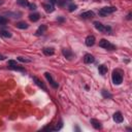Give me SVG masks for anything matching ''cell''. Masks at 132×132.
<instances>
[{
  "label": "cell",
  "mask_w": 132,
  "mask_h": 132,
  "mask_svg": "<svg viewBox=\"0 0 132 132\" xmlns=\"http://www.w3.org/2000/svg\"><path fill=\"white\" fill-rule=\"evenodd\" d=\"M112 81L115 85H121L122 82H123V75L120 71L118 70H115L112 74Z\"/></svg>",
  "instance_id": "cell-1"
},
{
  "label": "cell",
  "mask_w": 132,
  "mask_h": 132,
  "mask_svg": "<svg viewBox=\"0 0 132 132\" xmlns=\"http://www.w3.org/2000/svg\"><path fill=\"white\" fill-rule=\"evenodd\" d=\"M99 46L102 47V49H105V50H109V51H114V50H116V46H115L113 43H111L109 40L104 39V38L100 39V41H99Z\"/></svg>",
  "instance_id": "cell-2"
},
{
  "label": "cell",
  "mask_w": 132,
  "mask_h": 132,
  "mask_svg": "<svg viewBox=\"0 0 132 132\" xmlns=\"http://www.w3.org/2000/svg\"><path fill=\"white\" fill-rule=\"evenodd\" d=\"M94 27L100 31V32H111L112 31V28L110 27V26H104L102 23L98 22V21H95L94 22Z\"/></svg>",
  "instance_id": "cell-3"
},
{
  "label": "cell",
  "mask_w": 132,
  "mask_h": 132,
  "mask_svg": "<svg viewBox=\"0 0 132 132\" xmlns=\"http://www.w3.org/2000/svg\"><path fill=\"white\" fill-rule=\"evenodd\" d=\"M116 10H117V7H115V6H105V7H103V8H101V9L99 10V16H101V17H106L107 15L113 14V13H115Z\"/></svg>",
  "instance_id": "cell-4"
},
{
  "label": "cell",
  "mask_w": 132,
  "mask_h": 132,
  "mask_svg": "<svg viewBox=\"0 0 132 132\" xmlns=\"http://www.w3.org/2000/svg\"><path fill=\"white\" fill-rule=\"evenodd\" d=\"M44 76H45V78L47 80V82L50 83V85L54 88V89H58L59 88V84L53 78V76H52V74L50 73V72H45L44 73Z\"/></svg>",
  "instance_id": "cell-5"
},
{
  "label": "cell",
  "mask_w": 132,
  "mask_h": 132,
  "mask_svg": "<svg viewBox=\"0 0 132 132\" xmlns=\"http://www.w3.org/2000/svg\"><path fill=\"white\" fill-rule=\"evenodd\" d=\"M32 78H33V82H34V83H35V84H36V85H37L39 88H41L43 91H46V90H47V88H46V86L44 85V83H43L42 81H40L38 77H36V76H33Z\"/></svg>",
  "instance_id": "cell-6"
},
{
  "label": "cell",
  "mask_w": 132,
  "mask_h": 132,
  "mask_svg": "<svg viewBox=\"0 0 132 132\" xmlns=\"http://www.w3.org/2000/svg\"><path fill=\"white\" fill-rule=\"evenodd\" d=\"M62 54H63V56H64L67 60H71V59L74 57L73 53H72L70 50H68V49H63V50H62Z\"/></svg>",
  "instance_id": "cell-7"
},
{
  "label": "cell",
  "mask_w": 132,
  "mask_h": 132,
  "mask_svg": "<svg viewBox=\"0 0 132 132\" xmlns=\"http://www.w3.org/2000/svg\"><path fill=\"white\" fill-rule=\"evenodd\" d=\"M95 41H96L95 36H93V35H89V36H87V37H86L85 43H86V45H87V46H93V45L95 44Z\"/></svg>",
  "instance_id": "cell-8"
},
{
  "label": "cell",
  "mask_w": 132,
  "mask_h": 132,
  "mask_svg": "<svg viewBox=\"0 0 132 132\" xmlns=\"http://www.w3.org/2000/svg\"><path fill=\"white\" fill-rule=\"evenodd\" d=\"M113 118H114V121H115L116 123H122V122L124 121V117H123V115H122V113H121V112H117V113H115Z\"/></svg>",
  "instance_id": "cell-9"
},
{
  "label": "cell",
  "mask_w": 132,
  "mask_h": 132,
  "mask_svg": "<svg viewBox=\"0 0 132 132\" xmlns=\"http://www.w3.org/2000/svg\"><path fill=\"white\" fill-rule=\"evenodd\" d=\"M94 16H95V14H94L93 11H91V10H88V11H85V13H82V14H81V18H82V19H85V20H87V19H92Z\"/></svg>",
  "instance_id": "cell-10"
},
{
  "label": "cell",
  "mask_w": 132,
  "mask_h": 132,
  "mask_svg": "<svg viewBox=\"0 0 132 132\" xmlns=\"http://www.w3.org/2000/svg\"><path fill=\"white\" fill-rule=\"evenodd\" d=\"M94 61H95V58H94L93 55H91V54H86V55H85V57H84V62H85L86 64H91V63H93Z\"/></svg>",
  "instance_id": "cell-11"
},
{
  "label": "cell",
  "mask_w": 132,
  "mask_h": 132,
  "mask_svg": "<svg viewBox=\"0 0 132 132\" xmlns=\"http://www.w3.org/2000/svg\"><path fill=\"white\" fill-rule=\"evenodd\" d=\"M46 29H47V27H46V25H41V26H39L38 27V29L36 30V35L37 36H40V35H42L45 31H46Z\"/></svg>",
  "instance_id": "cell-12"
},
{
  "label": "cell",
  "mask_w": 132,
  "mask_h": 132,
  "mask_svg": "<svg viewBox=\"0 0 132 132\" xmlns=\"http://www.w3.org/2000/svg\"><path fill=\"white\" fill-rule=\"evenodd\" d=\"M91 124H92V126L95 128V129H97V130H99V129H101L102 128V125H101V123L98 121V120H96V119H91Z\"/></svg>",
  "instance_id": "cell-13"
},
{
  "label": "cell",
  "mask_w": 132,
  "mask_h": 132,
  "mask_svg": "<svg viewBox=\"0 0 132 132\" xmlns=\"http://www.w3.org/2000/svg\"><path fill=\"white\" fill-rule=\"evenodd\" d=\"M43 8L46 13H53L55 10V6L54 4H51V3H46V4H43Z\"/></svg>",
  "instance_id": "cell-14"
},
{
  "label": "cell",
  "mask_w": 132,
  "mask_h": 132,
  "mask_svg": "<svg viewBox=\"0 0 132 132\" xmlns=\"http://www.w3.org/2000/svg\"><path fill=\"white\" fill-rule=\"evenodd\" d=\"M42 52H43V54H44L45 56H53V55L55 54L54 50H53L52 47H44V49L42 50Z\"/></svg>",
  "instance_id": "cell-15"
},
{
  "label": "cell",
  "mask_w": 132,
  "mask_h": 132,
  "mask_svg": "<svg viewBox=\"0 0 132 132\" xmlns=\"http://www.w3.org/2000/svg\"><path fill=\"white\" fill-rule=\"evenodd\" d=\"M16 26H17V28L22 29V30H25V29H27L29 27V25L26 23V22H19V23H17Z\"/></svg>",
  "instance_id": "cell-16"
},
{
  "label": "cell",
  "mask_w": 132,
  "mask_h": 132,
  "mask_svg": "<svg viewBox=\"0 0 132 132\" xmlns=\"http://www.w3.org/2000/svg\"><path fill=\"white\" fill-rule=\"evenodd\" d=\"M29 19H30V21H32V22H37V21L40 19V16H39V14L34 13V14L29 15Z\"/></svg>",
  "instance_id": "cell-17"
},
{
  "label": "cell",
  "mask_w": 132,
  "mask_h": 132,
  "mask_svg": "<svg viewBox=\"0 0 132 132\" xmlns=\"http://www.w3.org/2000/svg\"><path fill=\"white\" fill-rule=\"evenodd\" d=\"M98 71H99V73L101 74V75H104L105 73H106L107 72V67L106 66H105V65H99L98 66Z\"/></svg>",
  "instance_id": "cell-18"
},
{
  "label": "cell",
  "mask_w": 132,
  "mask_h": 132,
  "mask_svg": "<svg viewBox=\"0 0 132 132\" xmlns=\"http://www.w3.org/2000/svg\"><path fill=\"white\" fill-rule=\"evenodd\" d=\"M17 3L21 6H23V7H28L29 4H30L28 0H17Z\"/></svg>",
  "instance_id": "cell-19"
},
{
  "label": "cell",
  "mask_w": 132,
  "mask_h": 132,
  "mask_svg": "<svg viewBox=\"0 0 132 132\" xmlns=\"http://www.w3.org/2000/svg\"><path fill=\"white\" fill-rule=\"evenodd\" d=\"M0 36L9 38V37H11V33L9 31H6V30H0Z\"/></svg>",
  "instance_id": "cell-20"
},
{
  "label": "cell",
  "mask_w": 132,
  "mask_h": 132,
  "mask_svg": "<svg viewBox=\"0 0 132 132\" xmlns=\"http://www.w3.org/2000/svg\"><path fill=\"white\" fill-rule=\"evenodd\" d=\"M9 69H13V70H17V71H22V72H25V68L22 67V66H19V65H15V66H8Z\"/></svg>",
  "instance_id": "cell-21"
},
{
  "label": "cell",
  "mask_w": 132,
  "mask_h": 132,
  "mask_svg": "<svg viewBox=\"0 0 132 132\" xmlns=\"http://www.w3.org/2000/svg\"><path fill=\"white\" fill-rule=\"evenodd\" d=\"M102 96L104 97V98H109V99H111L112 97H113V95L110 93V92H107L106 90H102Z\"/></svg>",
  "instance_id": "cell-22"
},
{
  "label": "cell",
  "mask_w": 132,
  "mask_h": 132,
  "mask_svg": "<svg viewBox=\"0 0 132 132\" xmlns=\"http://www.w3.org/2000/svg\"><path fill=\"white\" fill-rule=\"evenodd\" d=\"M17 59H18V61L23 62V63H30V62H31V60H29V59H26V58H24V57H18Z\"/></svg>",
  "instance_id": "cell-23"
},
{
  "label": "cell",
  "mask_w": 132,
  "mask_h": 132,
  "mask_svg": "<svg viewBox=\"0 0 132 132\" xmlns=\"http://www.w3.org/2000/svg\"><path fill=\"white\" fill-rule=\"evenodd\" d=\"M76 8H77V5H76V4H70V5L68 6V10H69L70 13L74 11Z\"/></svg>",
  "instance_id": "cell-24"
},
{
  "label": "cell",
  "mask_w": 132,
  "mask_h": 132,
  "mask_svg": "<svg viewBox=\"0 0 132 132\" xmlns=\"http://www.w3.org/2000/svg\"><path fill=\"white\" fill-rule=\"evenodd\" d=\"M6 23H7V19L0 16V25H5Z\"/></svg>",
  "instance_id": "cell-25"
},
{
  "label": "cell",
  "mask_w": 132,
  "mask_h": 132,
  "mask_svg": "<svg viewBox=\"0 0 132 132\" xmlns=\"http://www.w3.org/2000/svg\"><path fill=\"white\" fill-rule=\"evenodd\" d=\"M15 65H18L17 61H15V60H9L7 63V66H15Z\"/></svg>",
  "instance_id": "cell-26"
},
{
  "label": "cell",
  "mask_w": 132,
  "mask_h": 132,
  "mask_svg": "<svg viewBox=\"0 0 132 132\" xmlns=\"http://www.w3.org/2000/svg\"><path fill=\"white\" fill-rule=\"evenodd\" d=\"M31 10H34V9H36V5L35 4H33V3H31V4H29V6H28Z\"/></svg>",
  "instance_id": "cell-27"
},
{
  "label": "cell",
  "mask_w": 132,
  "mask_h": 132,
  "mask_svg": "<svg viewBox=\"0 0 132 132\" xmlns=\"http://www.w3.org/2000/svg\"><path fill=\"white\" fill-rule=\"evenodd\" d=\"M5 59H6V57H5V56H3V55L0 54V60L3 61V60H5Z\"/></svg>",
  "instance_id": "cell-28"
},
{
  "label": "cell",
  "mask_w": 132,
  "mask_h": 132,
  "mask_svg": "<svg viewBox=\"0 0 132 132\" xmlns=\"http://www.w3.org/2000/svg\"><path fill=\"white\" fill-rule=\"evenodd\" d=\"M49 1H50L51 4H55V3H57V0H49Z\"/></svg>",
  "instance_id": "cell-29"
},
{
  "label": "cell",
  "mask_w": 132,
  "mask_h": 132,
  "mask_svg": "<svg viewBox=\"0 0 132 132\" xmlns=\"http://www.w3.org/2000/svg\"><path fill=\"white\" fill-rule=\"evenodd\" d=\"M127 20H131V13H129V14H128V16H127Z\"/></svg>",
  "instance_id": "cell-30"
},
{
  "label": "cell",
  "mask_w": 132,
  "mask_h": 132,
  "mask_svg": "<svg viewBox=\"0 0 132 132\" xmlns=\"http://www.w3.org/2000/svg\"><path fill=\"white\" fill-rule=\"evenodd\" d=\"M58 21H60V22H63V21H64V18H58Z\"/></svg>",
  "instance_id": "cell-31"
},
{
  "label": "cell",
  "mask_w": 132,
  "mask_h": 132,
  "mask_svg": "<svg viewBox=\"0 0 132 132\" xmlns=\"http://www.w3.org/2000/svg\"><path fill=\"white\" fill-rule=\"evenodd\" d=\"M4 3V0H0V5H2Z\"/></svg>",
  "instance_id": "cell-32"
}]
</instances>
